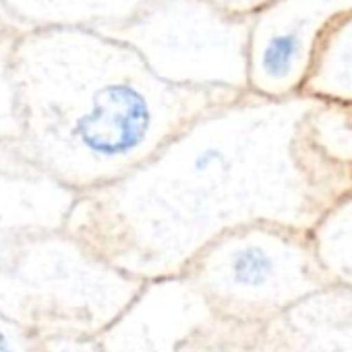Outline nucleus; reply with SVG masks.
<instances>
[{
  "mask_svg": "<svg viewBox=\"0 0 352 352\" xmlns=\"http://www.w3.org/2000/svg\"><path fill=\"white\" fill-rule=\"evenodd\" d=\"M40 352H104L100 336L54 333L40 338Z\"/></svg>",
  "mask_w": 352,
  "mask_h": 352,
  "instance_id": "dca6fc26",
  "label": "nucleus"
},
{
  "mask_svg": "<svg viewBox=\"0 0 352 352\" xmlns=\"http://www.w3.org/2000/svg\"><path fill=\"white\" fill-rule=\"evenodd\" d=\"M315 102L245 91L204 112L124 179L79 195L65 230L141 284L181 278L243 226L311 232L352 191L307 137Z\"/></svg>",
  "mask_w": 352,
  "mask_h": 352,
  "instance_id": "f257e3e1",
  "label": "nucleus"
},
{
  "mask_svg": "<svg viewBox=\"0 0 352 352\" xmlns=\"http://www.w3.org/2000/svg\"><path fill=\"white\" fill-rule=\"evenodd\" d=\"M226 321L265 327L333 288L309 232L251 224L210 243L181 276Z\"/></svg>",
  "mask_w": 352,
  "mask_h": 352,
  "instance_id": "20e7f679",
  "label": "nucleus"
},
{
  "mask_svg": "<svg viewBox=\"0 0 352 352\" xmlns=\"http://www.w3.org/2000/svg\"><path fill=\"white\" fill-rule=\"evenodd\" d=\"M23 30L9 17V13L0 7V40H5V38H11V36H17L21 34Z\"/></svg>",
  "mask_w": 352,
  "mask_h": 352,
  "instance_id": "a211bd4d",
  "label": "nucleus"
},
{
  "mask_svg": "<svg viewBox=\"0 0 352 352\" xmlns=\"http://www.w3.org/2000/svg\"><path fill=\"white\" fill-rule=\"evenodd\" d=\"M302 94L352 104V11L323 38Z\"/></svg>",
  "mask_w": 352,
  "mask_h": 352,
  "instance_id": "9b49d317",
  "label": "nucleus"
},
{
  "mask_svg": "<svg viewBox=\"0 0 352 352\" xmlns=\"http://www.w3.org/2000/svg\"><path fill=\"white\" fill-rule=\"evenodd\" d=\"M0 352H40V338L0 315Z\"/></svg>",
  "mask_w": 352,
  "mask_h": 352,
  "instance_id": "2eb2a0df",
  "label": "nucleus"
},
{
  "mask_svg": "<svg viewBox=\"0 0 352 352\" xmlns=\"http://www.w3.org/2000/svg\"><path fill=\"white\" fill-rule=\"evenodd\" d=\"M249 21L208 0H151L102 34L133 48L166 83L245 94Z\"/></svg>",
  "mask_w": 352,
  "mask_h": 352,
  "instance_id": "39448f33",
  "label": "nucleus"
},
{
  "mask_svg": "<svg viewBox=\"0 0 352 352\" xmlns=\"http://www.w3.org/2000/svg\"><path fill=\"white\" fill-rule=\"evenodd\" d=\"M309 239L331 286L352 290V191L325 212Z\"/></svg>",
  "mask_w": 352,
  "mask_h": 352,
  "instance_id": "f8f14e48",
  "label": "nucleus"
},
{
  "mask_svg": "<svg viewBox=\"0 0 352 352\" xmlns=\"http://www.w3.org/2000/svg\"><path fill=\"white\" fill-rule=\"evenodd\" d=\"M145 284L67 230L28 241L0 270V315L42 336H102Z\"/></svg>",
  "mask_w": 352,
  "mask_h": 352,
  "instance_id": "7ed1b4c3",
  "label": "nucleus"
},
{
  "mask_svg": "<svg viewBox=\"0 0 352 352\" xmlns=\"http://www.w3.org/2000/svg\"><path fill=\"white\" fill-rule=\"evenodd\" d=\"M265 327V352H352V290L333 286Z\"/></svg>",
  "mask_w": 352,
  "mask_h": 352,
  "instance_id": "1a4fd4ad",
  "label": "nucleus"
},
{
  "mask_svg": "<svg viewBox=\"0 0 352 352\" xmlns=\"http://www.w3.org/2000/svg\"><path fill=\"white\" fill-rule=\"evenodd\" d=\"M208 3L232 17H253L257 11L272 5L274 0H208Z\"/></svg>",
  "mask_w": 352,
  "mask_h": 352,
  "instance_id": "f3484780",
  "label": "nucleus"
},
{
  "mask_svg": "<svg viewBox=\"0 0 352 352\" xmlns=\"http://www.w3.org/2000/svg\"><path fill=\"white\" fill-rule=\"evenodd\" d=\"M77 197L15 149L0 153V270L28 241L65 230Z\"/></svg>",
  "mask_w": 352,
  "mask_h": 352,
  "instance_id": "6e6552de",
  "label": "nucleus"
},
{
  "mask_svg": "<svg viewBox=\"0 0 352 352\" xmlns=\"http://www.w3.org/2000/svg\"><path fill=\"white\" fill-rule=\"evenodd\" d=\"M17 36L0 40V153L15 149L23 137V110L11 63Z\"/></svg>",
  "mask_w": 352,
  "mask_h": 352,
  "instance_id": "4468645a",
  "label": "nucleus"
},
{
  "mask_svg": "<svg viewBox=\"0 0 352 352\" xmlns=\"http://www.w3.org/2000/svg\"><path fill=\"white\" fill-rule=\"evenodd\" d=\"M307 137L323 160L352 174V104L317 100L307 116Z\"/></svg>",
  "mask_w": 352,
  "mask_h": 352,
  "instance_id": "ddd939ff",
  "label": "nucleus"
},
{
  "mask_svg": "<svg viewBox=\"0 0 352 352\" xmlns=\"http://www.w3.org/2000/svg\"><path fill=\"white\" fill-rule=\"evenodd\" d=\"M100 342L104 352H265L263 327L222 319L185 278L145 284Z\"/></svg>",
  "mask_w": 352,
  "mask_h": 352,
  "instance_id": "423d86ee",
  "label": "nucleus"
},
{
  "mask_svg": "<svg viewBox=\"0 0 352 352\" xmlns=\"http://www.w3.org/2000/svg\"><path fill=\"white\" fill-rule=\"evenodd\" d=\"M151 0H0L9 17L25 30L106 32L129 21Z\"/></svg>",
  "mask_w": 352,
  "mask_h": 352,
  "instance_id": "9d476101",
  "label": "nucleus"
},
{
  "mask_svg": "<svg viewBox=\"0 0 352 352\" xmlns=\"http://www.w3.org/2000/svg\"><path fill=\"white\" fill-rule=\"evenodd\" d=\"M352 0H274L249 21L247 91L267 100L302 94L323 38Z\"/></svg>",
  "mask_w": 352,
  "mask_h": 352,
  "instance_id": "0eeeda50",
  "label": "nucleus"
},
{
  "mask_svg": "<svg viewBox=\"0 0 352 352\" xmlns=\"http://www.w3.org/2000/svg\"><path fill=\"white\" fill-rule=\"evenodd\" d=\"M11 63L23 110L15 151L77 195L124 179L197 116L241 96L166 83L133 48L94 30H25Z\"/></svg>",
  "mask_w": 352,
  "mask_h": 352,
  "instance_id": "f03ea898",
  "label": "nucleus"
}]
</instances>
